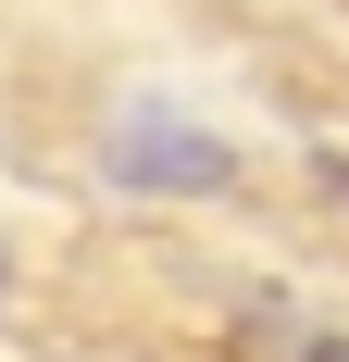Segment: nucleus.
<instances>
[{
	"mask_svg": "<svg viewBox=\"0 0 349 362\" xmlns=\"http://www.w3.org/2000/svg\"><path fill=\"white\" fill-rule=\"evenodd\" d=\"M112 175L125 187H225L237 163H225V138L174 125V112H125V125H112Z\"/></svg>",
	"mask_w": 349,
	"mask_h": 362,
	"instance_id": "1",
	"label": "nucleus"
},
{
	"mask_svg": "<svg viewBox=\"0 0 349 362\" xmlns=\"http://www.w3.org/2000/svg\"><path fill=\"white\" fill-rule=\"evenodd\" d=\"M312 175H324V200H337V213H349V150H324Z\"/></svg>",
	"mask_w": 349,
	"mask_h": 362,
	"instance_id": "2",
	"label": "nucleus"
},
{
	"mask_svg": "<svg viewBox=\"0 0 349 362\" xmlns=\"http://www.w3.org/2000/svg\"><path fill=\"white\" fill-rule=\"evenodd\" d=\"M287 362H349V337H287Z\"/></svg>",
	"mask_w": 349,
	"mask_h": 362,
	"instance_id": "3",
	"label": "nucleus"
}]
</instances>
